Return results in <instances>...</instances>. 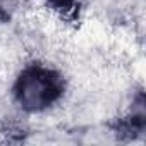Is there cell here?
<instances>
[{
  "mask_svg": "<svg viewBox=\"0 0 146 146\" xmlns=\"http://www.w3.org/2000/svg\"><path fill=\"white\" fill-rule=\"evenodd\" d=\"M50 90H52V86L46 79H43L40 76H33V78L24 81L21 96H23L26 105L38 107L50 98Z\"/></svg>",
  "mask_w": 146,
  "mask_h": 146,
  "instance_id": "1",
  "label": "cell"
}]
</instances>
